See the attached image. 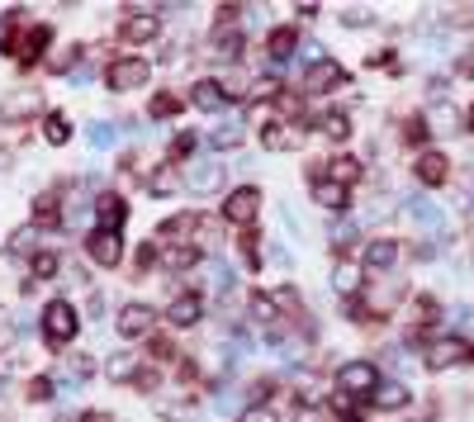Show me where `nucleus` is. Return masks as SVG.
Wrapping results in <instances>:
<instances>
[{
    "mask_svg": "<svg viewBox=\"0 0 474 422\" xmlns=\"http://www.w3.org/2000/svg\"><path fill=\"white\" fill-rule=\"evenodd\" d=\"M34 110H38V90L20 86L15 95H5V100H0V124H20V119H29Z\"/></svg>",
    "mask_w": 474,
    "mask_h": 422,
    "instance_id": "393cba45",
    "label": "nucleus"
},
{
    "mask_svg": "<svg viewBox=\"0 0 474 422\" xmlns=\"http://www.w3.org/2000/svg\"><path fill=\"white\" fill-rule=\"evenodd\" d=\"M147 270H157V238L143 242V247L133 252V280H143Z\"/></svg>",
    "mask_w": 474,
    "mask_h": 422,
    "instance_id": "a19ab883",
    "label": "nucleus"
},
{
    "mask_svg": "<svg viewBox=\"0 0 474 422\" xmlns=\"http://www.w3.org/2000/svg\"><path fill=\"white\" fill-rule=\"evenodd\" d=\"M157 38H162V15H157V10L123 5V20H119V43L143 48V43H157Z\"/></svg>",
    "mask_w": 474,
    "mask_h": 422,
    "instance_id": "6e6552de",
    "label": "nucleus"
},
{
    "mask_svg": "<svg viewBox=\"0 0 474 422\" xmlns=\"http://www.w3.org/2000/svg\"><path fill=\"white\" fill-rule=\"evenodd\" d=\"M309 171H318V176H328V181H337V185L352 190L360 176H366V161L352 157V152H332V157H323V161H313Z\"/></svg>",
    "mask_w": 474,
    "mask_h": 422,
    "instance_id": "dca6fc26",
    "label": "nucleus"
},
{
    "mask_svg": "<svg viewBox=\"0 0 474 422\" xmlns=\"http://www.w3.org/2000/svg\"><path fill=\"white\" fill-rule=\"evenodd\" d=\"M200 318H204V294L200 290H176L162 309L166 332H190V328H200Z\"/></svg>",
    "mask_w": 474,
    "mask_h": 422,
    "instance_id": "0eeeda50",
    "label": "nucleus"
},
{
    "mask_svg": "<svg viewBox=\"0 0 474 422\" xmlns=\"http://www.w3.org/2000/svg\"><path fill=\"white\" fill-rule=\"evenodd\" d=\"M427 133H431V129H427V119H423V114H413L408 124H403V143L423 147V143H427Z\"/></svg>",
    "mask_w": 474,
    "mask_h": 422,
    "instance_id": "de8ad7c7",
    "label": "nucleus"
},
{
    "mask_svg": "<svg viewBox=\"0 0 474 422\" xmlns=\"http://www.w3.org/2000/svg\"><path fill=\"white\" fill-rule=\"evenodd\" d=\"M157 323H162V309H152L147 299H133V304H123L115 313V332L123 342H147V337L157 332Z\"/></svg>",
    "mask_w": 474,
    "mask_h": 422,
    "instance_id": "423d86ee",
    "label": "nucleus"
},
{
    "mask_svg": "<svg viewBox=\"0 0 474 422\" xmlns=\"http://www.w3.org/2000/svg\"><path fill=\"white\" fill-rule=\"evenodd\" d=\"M20 394H24V403H52L58 399V379L52 375H29Z\"/></svg>",
    "mask_w": 474,
    "mask_h": 422,
    "instance_id": "c9c22d12",
    "label": "nucleus"
},
{
    "mask_svg": "<svg viewBox=\"0 0 474 422\" xmlns=\"http://www.w3.org/2000/svg\"><path fill=\"white\" fill-rule=\"evenodd\" d=\"M143 365H147L143 351H115V356L105 361V379H115V385H133Z\"/></svg>",
    "mask_w": 474,
    "mask_h": 422,
    "instance_id": "5701e85b",
    "label": "nucleus"
},
{
    "mask_svg": "<svg viewBox=\"0 0 474 422\" xmlns=\"http://www.w3.org/2000/svg\"><path fill=\"white\" fill-rule=\"evenodd\" d=\"M123 223H129V199H123L119 190H100V195H95V228L119 233Z\"/></svg>",
    "mask_w": 474,
    "mask_h": 422,
    "instance_id": "6ab92c4d",
    "label": "nucleus"
},
{
    "mask_svg": "<svg viewBox=\"0 0 474 422\" xmlns=\"http://www.w3.org/2000/svg\"><path fill=\"white\" fill-rule=\"evenodd\" d=\"M48 43H52V24H34L29 38H24V48H20V66L48 62Z\"/></svg>",
    "mask_w": 474,
    "mask_h": 422,
    "instance_id": "bb28decb",
    "label": "nucleus"
},
{
    "mask_svg": "<svg viewBox=\"0 0 474 422\" xmlns=\"http://www.w3.org/2000/svg\"><path fill=\"white\" fill-rule=\"evenodd\" d=\"M81 337V309L72 304V299H52V304L43 309V342L48 351H62L67 356V347H72Z\"/></svg>",
    "mask_w": 474,
    "mask_h": 422,
    "instance_id": "f257e3e1",
    "label": "nucleus"
},
{
    "mask_svg": "<svg viewBox=\"0 0 474 422\" xmlns=\"http://www.w3.org/2000/svg\"><path fill=\"white\" fill-rule=\"evenodd\" d=\"M204 262V252L194 247V242H166V247H157V266L166 270V276H180V270H194Z\"/></svg>",
    "mask_w": 474,
    "mask_h": 422,
    "instance_id": "aec40b11",
    "label": "nucleus"
},
{
    "mask_svg": "<svg viewBox=\"0 0 474 422\" xmlns=\"http://www.w3.org/2000/svg\"><path fill=\"white\" fill-rule=\"evenodd\" d=\"M408 403H413V389L399 385V379H380V389L370 394V408H380V413H399Z\"/></svg>",
    "mask_w": 474,
    "mask_h": 422,
    "instance_id": "b1692460",
    "label": "nucleus"
},
{
    "mask_svg": "<svg viewBox=\"0 0 474 422\" xmlns=\"http://www.w3.org/2000/svg\"><path fill=\"white\" fill-rule=\"evenodd\" d=\"M209 143H214L218 152H233V147H242V143H247V129H242V124H223V129L209 133Z\"/></svg>",
    "mask_w": 474,
    "mask_h": 422,
    "instance_id": "58836bf2",
    "label": "nucleus"
},
{
    "mask_svg": "<svg viewBox=\"0 0 474 422\" xmlns=\"http://www.w3.org/2000/svg\"><path fill=\"white\" fill-rule=\"evenodd\" d=\"M237 252H242L247 270H261V233L257 228H242V233H237Z\"/></svg>",
    "mask_w": 474,
    "mask_h": 422,
    "instance_id": "4c0bfd02",
    "label": "nucleus"
},
{
    "mask_svg": "<svg viewBox=\"0 0 474 422\" xmlns=\"http://www.w3.org/2000/svg\"><path fill=\"white\" fill-rule=\"evenodd\" d=\"M285 81L280 76H271V72H261V76H252V105H280L285 100Z\"/></svg>",
    "mask_w": 474,
    "mask_h": 422,
    "instance_id": "473e14b6",
    "label": "nucleus"
},
{
    "mask_svg": "<svg viewBox=\"0 0 474 422\" xmlns=\"http://www.w3.org/2000/svg\"><path fill=\"white\" fill-rule=\"evenodd\" d=\"M180 110H186V100H180L176 90H157L147 100V119H157V124H162V119H176Z\"/></svg>",
    "mask_w": 474,
    "mask_h": 422,
    "instance_id": "e433bc0d",
    "label": "nucleus"
},
{
    "mask_svg": "<svg viewBox=\"0 0 474 422\" xmlns=\"http://www.w3.org/2000/svg\"><path fill=\"white\" fill-rule=\"evenodd\" d=\"M261 185H237V190H228V195H223V204H218V219L223 223H233L237 233H242V228H257V219H261Z\"/></svg>",
    "mask_w": 474,
    "mask_h": 422,
    "instance_id": "20e7f679",
    "label": "nucleus"
},
{
    "mask_svg": "<svg viewBox=\"0 0 474 422\" xmlns=\"http://www.w3.org/2000/svg\"><path fill=\"white\" fill-rule=\"evenodd\" d=\"M5 422H10V418H5Z\"/></svg>",
    "mask_w": 474,
    "mask_h": 422,
    "instance_id": "5fc2aeb1",
    "label": "nucleus"
},
{
    "mask_svg": "<svg viewBox=\"0 0 474 422\" xmlns=\"http://www.w3.org/2000/svg\"><path fill=\"white\" fill-rule=\"evenodd\" d=\"M143 361H147V365H176V361H180L176 337H171V332H152L147 342H143Z\"/></svg>",
    "mask_w": 474,
    "mask_h": 422,
    "instance_id": "c85d7f7f",
    "label": "nucleus"
},
{
    "mask_svg": "<svg viewBox=\"0 0 474 422\" xmlns=\"http://www.w3.org/2000/svg\"><path fill=\"white\" fill-rule=\"evenodd\" d=\"M342 24L360 29V24H375V15H370V10H360V5H352V10H342Z\"/></svg>",
    "mask_w": 474,
    "mask_h": 422,
    "instance_id": "8fccbe9b",
    "label": "nucleus"
},
{
    "mask_svg": "<svg viewBox=\"0 0 474 422\" xmlns=\"http://www.w3.org/2000/svg\"><path fill=\"white\" fill-rule=\"evenodd\" d=\"M332 285H337V294H342V299H360V290H366V266L337 262V276H332Z\"/></svg>",
    "mask_w": 474,
    "mask_h": 422,
    "instance_id": "2f4dec72",
    "label": "nucleus"
},
{
    "mask_svg": "<svg viewBox=\"0 0 474 422\" xmlns=\"http://www.w3.org/2000/svg\"><path fill=\"white\" fill-rule=\"evenodd\" d=\"M252 5H237V0H223V5H214V24H242V15Z\"/></svg>",
    "mask_w": 474,
    "mask_h": 422,
    "instance_id": "c03bdc74",
    "label": "nucleus"
},
{
    "mask_svg": "<svg viewBox=\"0 0 474 422\" xmlns=\"http://www.w3.org/2000/svg\"><path fill=\"white\" fill-rule=\"evenodd\" d=\"M295 422H337V418H332L328 403H304V408H295Z\"/></svg>",
    "mask_w": 474,
    "mask_h": 422,
    "instance_id": "49530a36",
    "label": "nucleus"
},
{
    "mask_svg": "<svg viewBox=\"0 0 474 422\" xmlns=\"http://www.w3.org/2000/svg\"><path fill=\"white\" fill-rule=\"evenodd\" d=\"M295 48H299V29H295V24H275V29L266 34V58L285 62V58H295Z\"/></svg>",
    "mask_w": 474,
    "mask_h": 422,
    "instance_id": "c756f323",
    "label": "nucleus"
},
{
    "mask_svg": "<svg viewBox=\"0 0 474 422\" xmlns=\"http://www.w3.org/2000/svg\"><path fill=\"white\" fill-rule=\"evenodd\" d=\"M304 124H295V119H280V114H266L257 124V138H261V147L266 152H295V147L304 143Z\"/></svg>",
    "mask_w": 474,
    "mask_h": 422,
    "instance_id": "1a4fd4ad",
    "label": "nucleus"
},
{
    "mask_svg": "<svg viewBox=\"0 0 474 422\" xmlns=\"http://www.w3.org/2000/svg\"><path fill=\"white\" fill-rule=\"evenodd\" d=\"M342 86H352V72L332 58H313L299 76V95L304 100H323V95H337Z\"/></svg>",
    "mask_w": 474,
    "mask_h": 422,
    "instance_id": "f03ea898",
    "label": "nucleus"
},
{
    "mask_svg": "<svg viewBox=\"0 0 474 422\" xmlns=\"http://www.w3.org/2000/svg\"><path fill=\"white\" fill-rule=\"evenodd\" d=\"M465 361H474V347L460 342V337H437V342H427V351H423L427 371H451V365H465Z\"/></svg>",
    "mask_w": 474,
    "mask_h": 422,
    "instance_id": "f8f14e48",
    "label": "nucleus"
},
{
    "mask_svg": "<svg viewBox=\"0 0 474 422\" xmlns=\"http://www.w3.org/2000/svg\"><path fill=\"white\" fill-rule=\"evenodd\" d=\"M413 176H417L423 185L437 190V185L451 181V157L437 152V147H423V152H417V161H413Z\"/></svg>",
    "mask_w": 474,
    "mask_h": 422,
    "instance_id": "412c9836",
    "label": "nucleus"
},
{
    "mask_svg": "<svg viewBox=\"0 0 474 422\" xmlns=\"http://www.w3.org/2000/svg\"><path fill=\"white\" fill-rule=\"evenodd\" d=\"M275 379L271 375H261V379H252V385H247V399H252V408H271V399H275Z\"/></svg>",
    "mask_w": 474,
    "mask_h": 422,
    "instance_id": "ea45409f",
    "label": "nucleus"
},
{
    "mask_svg": "<svg viewBox=\"0 0 474 422\" xmlns=\"http://www.w3.org/2000/svg\"><path fill=\"white\" fill-rule=\"evenodd\" d=\"M247 323L252 328H261V332H271V337H280V304H275V294H266V290H252L247 294Z\"/></svg>",
    "mask_w": 474,
    "mask_h": 422,
    "instance_id": "f3484780",
    "label": "nucleus"
},
{
    "mask_svg": "<svg viewBox=\"0 0 474 422\" xmlns=\"http://www.w3.org/2000/svg\"><path fill=\"white\" fill-rule=\"evenodd\" d=\"M194 143H200V138H194V133H176V138H171V147H166V157H171V161H190Z\"/></svg>",
    "mask_w": 474,
    "mask_h": 422,
    "instance_id": "a18cd8bd",
    "label": "nucleus"
},
{
    "mask_svg": "<svg viewBox=\"0 0 474 422\" xmlns=\"http://www.w3.org/2000/svg\"><path fill=\"white\" fill-rule=\"evenodd\" d=\"M309 133H318V138H328V143H346L356 129H352V114L346 110H323V114L309 119Z\"/></svg>",
    "mask_w": 474,
    "mask_h": 422,
    "instance_id": "4be33fe9",
    "label": "nucleus"
},
{
    "mask_svg": "<svg viewBox=\"0 0 474 422\" xmlns=\"http://www.w3.org/2000/svg\"><path fill=\"white\" fill-rule=\"evenodd\" d=\"M289 10H295L299 20H318V15H323V5H318V0H299V5H289Z\"/></svg>",
    "mask_w": 474,
    "mask_h": 422,
    "instance_id": "3c124183",
    "label": "nucleus"
},
{
    "mask_svg": "<svg viewBox=\"0 0 474 422\" xmlns=\"http://www.w3.org/2000/svg\"><path fill=\"white\" fill-rule=\"evenodd\" d=\"M332 385H337V394H346V399H366L370 403V394L380 389V365L375 361H342L337 365V375H332Z\"/></svg>",
    "mask_w": 474,
    "mask_h": 422,
    "instance_id": "39448f33",
    "label": "nucleus"
},
{
    "mask_svg": "<svg viewBox=\"0 0 474 422\" xmlns=\"http://www.w3.org/2000/svg\"><path fill=\"white\" fill-rule=\"evenodd\" d=\"M470 129H474V110H470Z\"/></svg>",
    "mask_w": 474,
    "mask_h": 422,
    "instance_id": "864d4df0",
    "label": "nucleus"
},
{
    "mask_svg": "<svg viewBox=\"0 0 474 422\" xmlns=\"http://www.w3.org/2000/svg\"><path fill=\"white\" fill-rule=\"evenodd\" d=\"M190 105L200 114H218L223 105H228V100H223V90H218V76H200V81H194V86H190Z\"/></svg>",
    "mask_w": 474,
    "mask_h": 422,
    "instance_id": "a878e982",
    "label": "nucleus"
},
{
    "mask_svg": "<svg viewBox=\"0 0 474 422\" xmlns=\"http://www.w3.org/2000/svg\"><path fill=\"white\" fill-rule=\"evenodd\" d=\"M309 199L318 204V209H332V214L352 209V190L337 185V181H328V176H318V171H309Z\"/></svg>",
    "mask_w": 474,
    "mask_h": 422,
    "instance_id": "a211bd4d",
    "label": "nucleus"
},
{
    "mask_svg": "<svg viewBox=\"0 0 474 422\" xmlns=\"http://www.w3.org/2000/svg\"><path fill=\"white\" fill-rule=\"evenodd\" d=\"M34 238H38L34 228H15V233H10V242H5V252H10V256H34V252H38Z\"/></svg>",
    "mask_w": 474,
    "mask_h": 422,
    "instance_id": "79ce46f5",
    "label": "nucleus"
},
{
    "mask_svg": "<svg viewBox=\"0 0 474 422\" xmlns=\"http://www.w3.org/2000/svg\"><path fill=\"white\" fill-rule=\"evenodd\" d=\"M62 252H52V247H43V252H34L29 256V280L34 285H48V280H58L62 276Z\"/></svg>",
    "mask_w": 474,
    "mask_h": 422,
    "instance_id": "7c9ffc66",
    "label": "nucleus"
},
{
    "mask_svg": "<svg viewBox=\"0 0 474 422\" xmlns=\"http://www.w3.org/2000/svg\"><path fill=\"white\" fill-rule=\"evenodd\" d=\"M242 52H247L242 24H214V34H209V58H218L223 66H237Z\"/></svg>",
    "mask_w": 474,
    "mask_h": 422,
    "instance_id": "ddd939ff",
    "label": "nucleus"
},
{
    "mask_svg": "<svg viewBox=\"0 0 474 422\" xmlns=\"http://www.w3.org/2000/svg\"><path fill=\"white\" fill-rule=\"evenodd\" d=\"M143 190L152 199H176L180 190H186V167L171 157H162V161H152V171L143 176Z\"/></svg>",
    "mask_w": 474,
    "mask_h": 422,
    "instance_id": "9d476101",
    "label": "nucleus"
},
{
    "mask_svg": "<svg viewBox=\"0 0 474 422\" xmlns=\"http://www.w3.org/2000/svg\"><path fill=\"white\" fill-rule=\"evenodd\" d=\"M86 256H91V266L115 270L123 262V238L109 233V228H91V233H86Z\"/></svg>",
    "mask_w": 474,
    "mask_h": 422,
    "instance_id": "2eb2a0df",
    "label": "nucleus"
},
{
    "mask_svg": "<svg viewBox=\"0 0 474 422\" xmlns=\"http://www.w3.org/2000/svg\"><path fill=\"white\" fill-rule=\"evenodd\" d=\"M38 124H43L38 133H43V143H48V147H67V143L76 138V124H72V119H67L62 110H48L43 119H38Z\"/></svg>",
    "mask_w": 474,
    "mask_h": 422,
    "instance_id": "cd10ccee",
    "label": "nucleus"
},
{
    "mask_svg": "<svg viewBox=\"0 0 474 422\" xmlns=\"http://www.w3.org/2000/svg\"><path fill=\"white\" fill-rule=\"evenodd\" d=\"M62 223H67V199L58 195V190L34 195V204H29V228L34 233H58Z\"/></svg>",
    "mask_w": 474,
    "mask_h": 422,
    "instance_id": "9b49d317",
    "label": "nucleus"
},
{
    "mask_svg": "<svg viewBox=\"0 0 474 422\" xmlns=\"http://www.w3.org/2000/svg\"><path fill=\"white\" fill-rule=\"evenodd\" d=\"M237 422H280V418H275V408H252L247 403L242 413H237Z\"/></svg>",
    "mask_w": 474,
    "mask_h": 422,
    "instance_id": "09e8293b",
    "label": "nucleus"
},
{
    "mask_svg": "<svg viewBox=\"0 0 474 422\" xmlns=\"http://www.w3.org/2000/svg\"><path fill=\"white\" fill-rule=\"evenodd\" d=\"M10 347V318H0V351Z\"/></svg>",
    "mask_w": 474,
    "mask_h": 422,
    "instance_id": "603ef678",
    "label": "nucleus"
},
{
    "mask_svg": "<svg viewBox=\"0 0 474 422\" xmlns=\"http://www.w3.org/2000/svg\"><path fill=\"white\" fill-rule=\"evenodd\" d=\"M403 256V242L399 238H366V252H360V266L366 276H389Z\"/></svg>",
    "mask_w": 474,
    "mask_h": 422,
    "instance_id": "4468645a",
    "label": "nucleus"
},
{
    "mask_svg": "<svg viewBox=\"0 0 474 422\" xmlns=\"http://www.w3.org/2000/svg\"><path fill=\"white\" fill-rule=\"evenodd\" d=\"M186 185L200 190V195H214V190L223 185V161H204V167L186 171Z\"/></svg>",
    "mask_w": 474,
    "mask_h": 422,
    "instance_id": "72a5a7b5",
    "label": "nucleus"
},
{
    "mask_svg": "<svg viewBox=\"0 0 474 422\" xmlns=\"http://www.w3.org/2000/svg\"><path fill=\"white\" fill-rule=\"evenodd\" d=\"M100 81L115 95H129V90H143L147 81H152V62L147 58H138V52H123V58H109L105 62V72Z\"/></svg>",
    "mask_w": 474,
    "mask_h": 422,
    "instance_id": "7ed1b4c3",
    "label": "nucleus"
},
{
    "mask_svg": "<svg viewBox=\"0 0 474 422\" xmlns=\"http://www.w3.org/2000/svg\"><path fill=\"white\" fill-rule=\"evenodd\" d=\"M157 385H162V365H143L129 389H138V394H157Z\"/></svg>",
    "mask_w": 474,
    "mask_h": 422,
    "instance_id": "37998d69",
    "label": "nucleus"
},
{
    "mask_svg": "<svg viewBox=\"0 0 474 422\" xmlns=\"http://www.w3.org/2000/svg\"><path fill=\"white\" fill-rule=\"evenodd\" d=\"M81 58H86V43H62V48H52V52H48V62H43V66H48L52 76H62V72H72Z\"/></svg>",
    "mask_w": 474,
    "mask_h": 422,
    "instance_id": "f704fd0d",
    "label": "nucleus"
}]
</instances>
